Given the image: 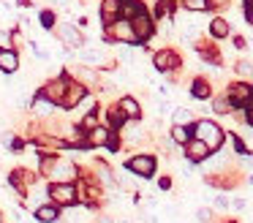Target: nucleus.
Listing matches in <instances>:
<instances>
[{"mask_svg": "<svg viewBox=\"0 0 253 223\" xmlns=\"http://www.w3.org/2000/svg\"><path fill=\"white\" fill-rule=\"evenodd\" d=\"M193 134H196V139H202L210 150H218V147L223 144V131H220V125H215L212 120H199V123L193 125Z\"/></svg>", "mask_w": 253, "mask_h": 223, "instance_id": "nucleus-1", "label": "nucleus"}, {"mask_svg": "<svg viewBox=\"0 0 253 223\" xmlns=\"http://www.w3.org/2000/svg\"><path fill=\"white\" fill-rule=\"evenodd\" d=\"M49 199H52V204H57V207H74V204H77V199H79L77 185H74V182H55V185H49Z\"/></svg>", "mask_w": 253, "mask_h": 223, "instance_id": "nucleus-2", "label": "nucleus"}, {"mask_svg": "<svg viewBox=\"0 0 253 223\" xmlns=\"http://www.w3.org/2000/svg\"><path fill=\"white\" fill-rule=\"evenodd\" d=\"M109 41H120V44H136V33H133V25L128 19H115L112 25H106L104 33Z\"/></svg>", "mask_w": 253, "mask_h": 223, "instance_id": "nucleus-3", "label": "nucleus"}, {"mask_svg": "<svg viewBox=\"0 0 253 223\" xmlns=\"http://www.w3.org/2000/svg\"><path fill=\"white\" fill-rule=\"evenodd\" d=\"M68 85H71V82H68L66 76H57V79H52L49 85H46L44 90H41V95L49 98V101L55 103V106H57V103L63 106V101H66V92H68Z\"/></svg>", "mask_w": 253, "mask_h": 223, "instance_id": "nucleus-4", "label": "nucleus"}, {"mask_svg": "<svg viewBox=\"0 0 253 223\" xmlns=\"http://www.w3.org/2000/svg\"><path fill=\"white\" fill-rule=\"evenodd\" d=\"M126 166L131 169L136 177H153V172H155V155H150V152H144V155H133Z\"/></svg>", "mask_w": 253, "mask_h": 223, "instance_id": "nucleus-5", "label": "nucleus"}, {"mask_svg": "<svg viewBox=\"0 0 253 223\" xmlns=\"http://www.w3.org/2000/svg\"><path fill=\"white\" fill-rule=\"evenodd\" d=\"M153 65L161 71V74H169V71L180 68V54L171 52V49H161V52H155Z\"/></svg>", "mask_w": 253, "mask_h": 223, "instance_id": "nucleus-6", "label": "nucleus"}, {"mask_svg": "<svg viewBox=\"0 0 253 223\" xmlns=\"http://www.w3.org/2000/svg\"><path fill=\"white\" fill-rule=\"evenodd\" d=\"M77 174H79L77 166L71 161H63V158H55V166L49 169V177H55L57 182H74Z\"/></svg>", "mask_w": 253, "mask_h": 223, "instance_id": "nucleus-7", "label": "nucleus"}, {"mask_svg": "<svg viewBox=\"0 0 253 223\" xmlns=\"http://www.w3.org/2000/svg\"><path fill=\"white\" fill-rule=\"evenodd\" d=\"M131 25H133V33H136V44L147 41V38L155 33V22L150 19V14H147V11H144V14H139V16H133V19H131Z\"/></svg>", "mask_w": 253, "mask_h": 223, "instance_id": "nucleus-8", "label": "nucleus"}, {"mask_svg": "<svg viewBox=\"0 0 253 223\" xmlns=\"http://www.w3.org/2000/svg\"><path fill=\"white\" fill-rule=\"evenodd\" d=\"M77 57L82 60V65L87 68H98V65H106V52L98 46H84V49H77Z\"/></svg>", "mask_w": 253, "mask_h": 223, "instance_id": "nucleus-9", "label": "nucleus"}, {"mask_svg": "<svg viewBox=\"0 0 253 223\" xmlns=\"http://www.w3.org/2000/svg\"><path fill=\"white\" fill-rule=\"evenodd\" d=\"M182 147H185V158L191 163H202V161H207V158H210V147L204 144L202 139H196V136H193V139H188Z\"/></svg>", "mask_w": 253, "mask_h": 223, "instance_id": "nucleus-10", "label": "nucleus"}, {"mask_svg": "<svg viewBox=\"0 0 253 223\" xmlns=\"http://www.w3.org/2000/svg\"><path fill=\"white\" fill-rule=\"evenodd\" d=\"M57 36H60L63 46H71V49H79V46L84 44V38H82V33H79L77 25H60Z\"/></svg>", "mask_w": 253, "mask_h": 223, "instance_id": "nucleus-11", "label": "nucleus"}, {"mask_svg": "<svg viewBox=\"0 0 253 223\" xmlns=\"http://www.w3.org/2000/svg\"><path fill=\"white\" fill-rule=\"evenodd\" d=\"M251 92H253L251 85H242V82H237V85L229 87V103H231V106L245 109V103H248V98H251Z\"/></svg>", "mask_w": 253, "mask_h": 223, "instance_id": "nucleus-12", "label": "nucleus"}, {"mask_svg": "<svg viewBox=\"0 0 253 223\" xmlns=\"http://www.w3.org/2000/svg\"><path fill=\"white\" fill-rule=\"evenodd\" d=\"M19 68V54L11 46H0V71L3 74H14Z\"/></svg>", "mask_w": 253, "mask_h": 223, "instance_id": "nucleus-13", "label": "nucleus"}, {"mask_svg": "<svg viewBox=\"0 0 253 223\" xmlns=\"http://www.w3.org/2000/svg\"><path fill=\"white\" fill-rule=\"evenodd\" d=\"M115 19H120V0H101V22L112 25Z\"/></svg>", "mask_w": 253, "mask_h": 223, "instance_id": "nucleus-14", "label": "nucleus"}, {"mask_svg": "<svg viewBox=\"0 0 253 223\" xmlns=\"http://www.w3.org/2000/svg\"><path fill=\"white\" fill-rule=\"evenodd\" d=\"M109 136H112V131H109V128H101V125H95L93 131H87V136H84V144H87V147L109 144Z\"/></svg>", "mask_w": 253, "mask_h": 223, "instance_id": "nucleus-15", "label": "nucleus"}, {"mask_svg": "<svg viewBox=\"0 0 253 223\" xmlns=\"http://www.w3.org/2000/svg\"><path fill=\"white\" fill-rule=\"evenodd\" d=\"M144 14V3L142 0H120V19L131 22L133 16Z\"/></svg>", "mask_w": 253, "mask_h": 223, "instance_id": "nucleus-16", "label": "nucleus"}, {"mask_svg": "<svg viewBox=\"0 0 253 223\" xmlns=\"http://www.w3.org/2000/svg\"><path fill=\"white\" fill-rule=\"evenodd\" d=\"M82 98H84V85H82V82H71V85H68V92H66L63 106L74 109V106H79V101H82Z\"/></svg>", "mask_w": 253, "mask_h": 223, "instance_id": "nucleus-17", "label": "nucleus"}, {"mask_svg": "<svg viewBox=\"0 0 253 223\" xmlns=\"http://www.w3.org/2000/svg\"><path fill=\"white\" fill-rule=\"evenodd\" d=\"M57 218H60V207L57 204H41L36 210V221L39 223H55Z\"/></svg>", "mask_w": 253, "mask_h": 223, "instance_id": "nucleus-18", "label": "nucleus"}, {"mask_svg": "<svg viewBox=\"0 0 253 223\" xmlns=\"http://www.w3.org/2000/svg\"><path fill=\"white\" fill-rule=\"evenodd\" d=\"M120 112L126 114V120H139V114H142V109H139V101L131 95H126L120 101Z\"/></svg>", "mask_w": 253, "mask_h": 223, "instance_id": "nucleus-19", "label": "nucleus"}, {"mask_svg": "<svg viewBox=\"0 0 253 223\" xmlns=\"http://www.w3.org/2000/svg\"><path fill=\"white\" fill-rule=\"evenodd\" d=\"M210 82H204V79H193V85H191V95L193 98H199V101H207L210 98Z\"/></svg>", "mask_w": 253, "mask_h": 223, "instance_id": "nucleus-20", "label": "nucleus"}, {"mask_svg": "<svg viewBox=\"0 0 253 223\" xmlns=\"http://www.w3.org/2000/svg\"><path fill=\"white\" fill-rule=\"evenodd\" d=\"M210 36L212 38H226L229 36V22L226 19H212L210 22Z\"/></svg>", "mask_w": 253, "mask_h": 223, "instance_id": "nucleus-21", "label": "nucleus"}, {"mask_svg": "<svg viewBox=\"0 0 253 223\" xmlns=\"http://www.w3.org/2000/svg\"><path fill=\"white\" fill-rule=\"evenodd\" d=\"M52 109H55V103H52L49 98H44V95H39V98L33 101V112H36V114H41V117L52 114Z\"/></svg>", "mask_w": 253, "mask_h": 223, "instance_id": "nucleus-22", "label": "nucleus"}, {"mask_svg": "<svg viewBox=\"0 0 253 223\" xmlns=\"http://www.w3.org/2000/svg\"><path fill=\"white\" fill-rule=\"evenodd\" d=\"M171 117H174V125H191L193 123V112H191V109H185V106L174 109Z\"/></svg>", "mask_w": 253, "mask_h": 223, "instance_id": "nucleus-23", "label": "nucleus"}, {"mask_svg": "<svg viewBox=\"0 0 253 223\" xmlns=\"http://www.w3.org/2000/svg\"><path fill=\"white\" fill-rule=\"evenodd\" d=\"M188 139H191V128H188V125H174V128H171V141H174V144H185Z\"/></svg>", "mask_w": 253, "mask_h": 223, "instance_id": "nucleus-24", "label": "nucleus"}, {"mask_svg": "<svg viewBox=\"0 0 253 223\" xmlns=\"http://www.w3.org/2000/svg\"><path fill=\"white\" fill-rule=\"evenodd\" d=\"M123 123H126V114L120 112V106H117V109H109V125H112V128H120Z\"/></svg>", "mask_w": 253, "mask_h": 223, "instance_id": "nucleus-25", "label": "nucleus"}, {"mask_svg": "<svg viewBox=\"0 0 253 223\" xmlns=\"http://www.w3.org/2000/svg\"><path fill=\"white\" fill-rule=\"evenodd\" d=\"M182 5H185L188 11H207L210 8L207 0H182Z\"/></svg>", "mask_w": 253, "mask_h": 223, "instance_id": "nucleus-26", "label": "nucleus"}, {"mask_svg": "<svg viewBox=\"0 0 253 223\" xmlns=\"http://www.w3.org/2000/svg\"><path fill=\"white\" fill-rule=\"evenodd\" d=\"M237 74L245 76V79H253V63H248V60H240V63H237Z\"/></svg>", "mask_w": 253, "mask_h": 223, "instance_id": "nucleus-27", "label": "nucleus"}, {"mask_svg": "<svg viewBox=\"0 0 253 223\" xmlns=\"http://www.w3.org/2000/svg\"><path fill=\"white\" fill-rule=\"evenodd\" d=\"M229 109H231L229 98H215V103H212V112H218V114H229Z\"/></svg>", "mask_w": 253, "mask_h": 223, "instance_id": "nucleus-28", "label": "nucleus"}, {"mask_svg": "<svg viewBox=\"0 0 253 223\" xmlns=\"http://www.w3.org/2000/svg\"><path fill=\"white\" fill-rule=\"evenodd\" d=\"M41 25L46 27V30H52V27H55V14H52V11H41Z\"/></svg>", "mask_w": 253, "mask_h": 223, "instance_id": "nucleus-29", "label": "nucleus"}, {"mask_svg": "<svg viewBox=\"0 0 253 223\" xmlns=\"http://www.w3.org/2000/svg\"><path fill=\"white\" fill-rule=\"evenodd\" d=\"M126 139H128V141L142 139V131H139V125H126Z\"/></svg>", "mask_w": 253, "mask_h": 223, "instance_id": "nucleus-30", "label": "nucleus"}, {"mask_svg": "<svg viewBox=\"0 0 253 223\" xmlns=\"http://www.w3.org/2000/svg\"><path fill=\"white\" fill-rule=\"evenodd\" d=\"M210 218H212V210H207V207H199L196 210V221L199 223H210Z\"/></svg>", "mask_w": 253, "mask_h": 223, "instance_id": "nucleus-31", "label": "nucleus"}, {"mask_svg": "<svg viewBox=\"0 0 253 223\" xmlns=\"http://www.w3.org/2000/svg\"><path fill=\"white\" fill-rule=\"evenodd\" d=\"M30 46H33V54H36V57H41V60H49V52H46L44 46H39V44H30Z\"/></svg>", "mask_w": 253, "mask_h": 223, "instance_id": "nucleus-32", "label": "nucleus"}, {"mask_svg": "<svg viewBox=\"0 0 253 223\" xmlns=\"http://www.w3.org/2000/svg\"><path fill=\"white\" fill-rule=\"evenodd\" d=\"M215 207H218V210H226V207H229V199H226V196H215Z\"/></svg>", "mask_w": 253, "mask_h": 223, "instance_id": "nucleus-33", "label": "nucleus"}, {"mask_svg": "<svg viewBox=\"0 0 253 223\" xmlns=\"http://www.w3.org/2000/svg\"><path fill=\"white\" fill-rule=\"evenodd\" d=\"M229 204L234 207V210H245V207H248V201H245V199H234V201H229Z\"/></svg>", "mask_w": 253, "mask_h": 223, "instance_id": "nucleus-34", "label": "nucleus"}, {"mask_svg": "<svg viewBox=\"0 0 253 223\" xmlns=\"http://www.w3.org/2000/svg\"><path fill=\"white\" fill-rule=\"evenodd\" d=\"M207 3H210V8H212V5L215 8H223V5H229V0H207Z\"/></svg>", "mask_w": 253, "mask_h": 223, "instance_id": "nucleus-35", "label": "nucleus"}, {"mask_svg": "<svg viewBox=\"0 0 253 223\" xmlns=\"http://www.w3.org/2000/svg\"><path fill=\"white\" fill-rule=\"evenodd\" d=\"M234 49H245V38H242V36L234 38Z\"/></svg>", "mask_w": 253, "mask_h": 223, "instance_id": "nucleus-36", "label": "nucleus"}, {"mask_svg": "<svg viewBox=\"0 0 253 223\" xmlns=\"http://www.w3.org/2000/svg\"><path fill=\"white\" fill-rule=\"evenodd\" d=\"M90 25V19L87 16H79V22H77V27H87Z\"/></svg>", "mask_w": 253, "mask_h": 223, "instance_id": "nucleus-37", "label": "nucleus"}, {"mask_svg": "<svg viewBox=\"0 0 253 223\" xmlns=\"http://www.w3.org/2000/svg\"><path fill=\"white\" fill-rule=\"evenodd\" d=\"M245 112H253V92H251V98H248V103H245Z\"/></svg>", "mask_w": 253, "mask_h": 223, "instance_id": "nucleus-38", "label": "nucleus"}, {"mask_svg": "<svg viewBox=\"0 0 253 223\" xmlns=\"http://www.w3.org/2000/svg\"><path fill=\"white\" fill-rule=\"evenodd\" d=\"M52 3H55V5H66L68 0H52Z\"/></svg>", "mask_w": 253, "mask_h": 223, "instance_id": "nucleus-39", "label": "nucleus"}, {"mask_svg": "<svg viewBox=\"0 0 253 223\" xmlns=\"http://www.w3.org/2000/svg\"><path fill=\"white\" fill-rule=\"evenodd\" d=\"M98 223H112V218H101V221Z\"/></svg>", "mask_w": 253, "mask_h": 223, "instance_id": "nucleus-40", "label": "nucleus"}, {"mask_svg": "<svg viewBox=\"0 0 253 223\" xmlns=\"http://www.w3.org/2000/svg\"><path fill=\"white\" fill-rule=\"evenodd\" d=\"M248 123H251V125H253V112H251V114H248Z\"/></svg>", "mask_w": 253, "mask_h": 223, "instance_id": "nucleus-41", "label": "nucleus"}, {"mask_svg": "<svg viewBox=\"0 0 253 223\" xmlns=\"http://www.w3.org/2000/svg\"><path fill=\"white\" fill-rule=\"evenodd\" d=\"M0 223H3V221H0Z\"/></svg>", "mask_w": 253, "mask_h": 223, "instance_id": "nucleus-42", "label": "nucleus"}, {"mask_svg": "<svg viewBox=\"0 0 253 223\" xmlns=\"http://www.w3.org/2000/svg\"><path fill=\"white\" fill-rule=\"evenodd\" d=\"M229 223H231V221H229Z\"/></svg>", "mask_w": 253, "mask_h": 223, "instance_id": "nucleus-43", "label": "nucleus"}]
</instances>
